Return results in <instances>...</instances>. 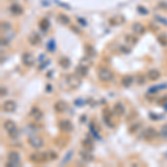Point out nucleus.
Masks as SVG:
<instances>
[{
    "label": "nucleus",
    "mask_w": 167,
    "mask_h": 167,
    "mask_svg": "<svg viewBox=\"0 0 167 167\" xmlns=\"http://www.w3.org/2000/svg\"><path fill=\"white\" fill-rule=\"evenodd\" d=\"M4 129L6 130V133L8 134L11 139H16L18 137V134H19V130H18V127L16 125V123L14 121H11V119H7V121H4Z\"/></svg>",
    "instance_id": "nucleus-1"
},
{
    "label": "nucleus",
    "mask_w": 167,
    "mask_h": 167,
    "mask_svg": "<svg viewBox=\"0 0 167 167\" xmlns=\"http://www.w3.org/2000/svg\"><path fill=\"white\" fill-rule=\"evenodd\" d=\"M19 163H20V154L17 150H10L9 153L7 154L6 166H18Z\"/></svg>",
    "instance_id": "nucleus-2"
},
{
    "label": "nucleus",
    "mask_w": 167,
    "mask_h": 167,
    "mask_svg": "<svg viewBox=\"0 0 167 167\" xmlns=\"http://www.w3.org/2000/svg\"><path fill=\"white\" fill-rule=\"evenodd\" d=\"M66 81H67V85L69 86L70 89H77L81 85V78L78 74L68 75L66 77Z\"/></svg>",
    "instance_id": "nucleus-3"
},
{
    "label": "nucleus",
    "mask_w": 167,
    "mask_h": 167,
    "mask_svg": "<svg viewBox=\"0 0 167 167\" xmlns=\"http://www.w3.org/2000/svg\"><path fill=\"white\" fill-rule=\"evenodd\" d=\"M97 76L99 80L102 81V83H108V81L114 79V73L108 68H100L98 70Z\"/></svg>",
    "instance_id": "nucleus-4"
},
{
    "label": "nucleus",
    "mask_w": 167,
    "mask_h": 167,
    "mask_svg": "<svg viewBox=\"0 0 167 167\" xmlns=\"http://www.w3.org/2000/svg\"><path fill=\"white\" fill-rule=\"evenodd\" d=\"M29 160L35 164H44L49 160V155L48 153H33L29 156Z\"/></svg>",
    "instance_id": "nucleus-5"
},
{
    "label": "nucleus",
    "mask_w": 167,
    "mask_h": 167,
    "mask_svg": "<svg viewBox=\"0 0 167 167\" xmlns=\"http://www.w3.org/2000/svg\"><path fill=\"white\" fill-rule=\"evenodd\" d=\"M28 144L30 145L33 148L35 149H40L44 147V139L41 137H38V136H35V135H31L28 137Z\"/></svg>",
    "instance_id": "nucleus-6"
},
{
    "label": "nucleus",
    "mask_w": 167,
    "mask_h": 167,
    "mask_svg": "<svg viewBox=\"0 0 167 167\" xmlns=\"http://www.w3.org/2000/svg\"><path fill=\"white\" fill-rule=\"evenodd\" d=\"M159 136L157 133V130L155 129L154 127H148V128H146V129L143 131V138L145 140H154V139H156Z\"/></svg>",
    "instance_id": "nucleus-7"
},
{
    "label": "nucleus",
    "mask_w": 167,
    "mask_h": 167,
    "mask_svg": "<svg viewBox=\"0 0 167 167\" xmlns=\"http://www.w3.org/2000/svg\"><path fill=\"white\" fill-rule=\"evenodd\" d=\"M58 127L61 131L64 133H71L74 129V126L71 124V121L69 119H61L58 121Z\"/></svg>",
    "instance_id": "nucleus-8"
},
{
    "label": "nucleus",
    "mask_w": 167,
    "mask_h": 167,
    "mask_svg": "<svg viewBox=\"0 0 167 167\" xmlns=\"http://www.w3.org/2000/svg\"><path fill=\"white\" fill-rule=\"evenodd\" d=\"M29 117L31 118V119H33V121H41L42 117H44V113H42V110L40 109V108H38V107L33 106L31 107V109L29 110Z\"/></svg>",
    "instance_id": "nucleus-9"
},
{
    "label": "nucleus",
    "mask_w": 167,
    "mask_h": 167,
    "mask_svg": "<svg viewBox=\"0 0 167 167\" xmlns=\"http://www.w3.org/2000/svg\"><path fill=\"white\" fill-rule=\"evenodd\" d=\"M16 108H17V105L14 100H6L2 102V106H1V109L6 113H12L16 110Z\"/></svg>",
    "instance_id": "nucleus-10"
},
{
    "label": "nucleus",
    "mask_w": 167,
    "mask_h": 167,
    "mask_svg": "<svg viewBox=\"0 0 167 167\" xmlns=\"http://www.w3.org/2000/svg\"><path fill=\"white\" fill-rule=\"evenodd\" d=\"M21 61L25 66L27 67H30V66L33 65L35 62V59H33V56L30 54V52H25L23 56H21Z\"/></svg>",
    "instance_id": "nucleus-11"
},
{
    "label": "nucleus",
    "mask_w": 167,
    "mask_h": 167,
    "mask_svg": "<svg viewBox=\"0 0 167 167\" xmlns=\"http://www.w3.org/2000/svg\"><path fill=\"white\" fill-rule=\"evenodd\" d=\"M28 40H29V44H30V45H33V46H38V45L41 42V38H40V36H39L37 33L33 31V33L29 35Z\"/></svg>",
    "instance_id": "nucleus-12"
},
{
    "label": "nucleus",
    "mask_w": 167,
    "mask_h": 167,
    "mask_svg": "<svg viewBox=\"0 0 167 167\" xmlns=\"http://www.w3.org/2000/svg\"><path fill=\"white\" fill-rule=\"evenodd\" d=\"M147 78L150 80V81H155V80H158L160 78V73L159 70L157 69H150L147 73Z\"/></svg>",
    "instance_id": "nucleus-13"
},
{
    "label": "nucleus",
    "mask_w": 167,
    "mask_h": 167,
    "mask_svg": "<svg viewBox=\"0 0 167 167\" xmlns=\"http://www.w3.org/2000/svg\"><path fill=\"white\" fill-rule=\"evenodd\" d=\"M9 10L14 16H20L23 12V8L20 5H17V4H12L10 6Z\"/></svg>",
    "instance_id": "nucleus-14"
},
{
    "label": "nucleus",
    "mask_w": 167,
    "mask_h": 167,
    "mask_svg": "<svg viewBox=\"0 0 167 167\" xmlns=\"http://www.w3.org/2000/svg\"><path fill=\"white\" fill-rule=\"evenodd\" d=\"M131 30L133 33H135L136 35H144L145 33V27L140 23H136L131 26Z\"/></svg>",
    "instance_id": "nucleus-15"
},
{
    "label": "nucleus",
    "mask_w": 167,
    "mask_h": 167,
    "mask_svg": "<svg viewBox=\"0 0 167 167\" xmlns=\"http://www.w3.org/2000/svg\"><path fill=\"white\" fill-rule=\"evenodd\" d=\"M81 146H83L84 149L86 150H89V152H93L94 150V143L91 139L89 138H84L81 140Z\"/></svg>",
    "instance_id": "nucleus-16"
},
{
    "label": "nucleus",
    "mask_w": 167,
    "mask_h": 167,
    "mask_svg": "<svg viewBox=\"0 0 167 167\" xmlns=\"http://www.w3.org/2000/svg\"><path fill=\"white\" fill-rule=\"evenodd\" d=\"M79 156L83 158L85 162H93L94 160V156L90 154L89 150H86V149H83L79 152Z\"/></svg>",
    "instance_id": "nucleus-17"
},
{
    "label": "nucleus",
    "mask_w": 167,
    "mask_h": 167,
    "mask_svg": "<svg viewBox=\"0 0 167 167\" xmlns=\"http://www.w3.org/2000/svg\"><path fill=\"white\" fill-rule=\"evenodd\" d=\"M134 81V78H133V76H124L123 78L121 79V86H124L125 88H128L131 86V84Z\"/></svg>",
    "instance_id": "nucleus-18"
},
{
    "label": "nucleus",
    "mask_w": 167,
    "mask_h": 167,
    "mask_svg": "<svg viewBox=\"0 0 167 167\" xmlns=\"http://www.w3.org/2000/svg\"><path fill=\"white\" fill-rule=\"evenodd\" d=\"M66 108H67V105H66L65 102H55V105H54V109H55L57 113H64L66 110Z\"/></svg>",
    "instance_id": "nucleus-19"
},
{
    "label": "nucleus",
    "mask_w": 167,
    "mask_h": 167,
    "mask_svg": "<svg viewBox=\"0 0 167 167\" xmlns=\"http://www.w3.org/2000/svg\"><path fill=\"white\" fill-rule=\"evenodd\" d=\"M114 111L116 113L117 115L123 116V115L125 114V108H124V106H123V104H121V102H116V104L114 105Z\"/></svg>",
    "instance_id": "nucleus-20"
},
{
    "label": "nucleus",
    "mask_w": 167,
    "mask_h": 167,
    "mask_svg": "<svg viewBox=\"0 0 167 167\" xmlns=\"http://www.w3.org/2000/svg\"><path fill=\"white\" fill-rule=\"evenodd\" d=\"M85 51H86L87 56H88V57H90V58L96 56V50H95V48H94L91 45H89V44L85 45Z\"/></svg>",
    "instance_id": "nucleus-21"
},
{
    "label": "nucleus",
    "mask_w": 167,
    "mask_h": 167,
    "mask_svg": "<svg viewBox=\"0 0 167 167\" xmlns=\"http://www.w3.org/2000/svg\"><path fill=\"white\" fill-rule=\"evenodd\" d=\"M57 20L59 21L60 23H62V25H69L70 23V19L66 16V15L64 14H59L58 15V17H57Z\"/></svg>",
    "instance_id": "nucleus-22"
},
{
    "label": "nucleus",
    "mask_w": 167,
    "mask_h": 167,
    "mask_svg": "<svg viewBox=\"0 0 167 167\" xmlns=\"http://www.w3.org/2000/svg\"><path fill=\"white\" fill-rule=\"evenodd\" d=\"M125 41L127 42V44H130V45H136L137 41H138V39H137V37L134 36V35H126Z\"/></svg>",
    "instance_id": "nucleus-23"
},
{
    "label": "nucleus",
    "mask_w": 167,
    "mask_h": 167,
    "mask_svg": "<svg viewBox=\"0 0 167 167\" xmlns=\"http://www.w3.org/2000/svg\"><path fill=\"white\" fill-rule=\"evenodd\" d=\"M77 74H78L80 77H85V76H87V74H88V68L85 67V66L79 65L78 67H77Z\"/></svg>",
    "instance_id": "nucleus-24"
},
{
    "label": "nucleus",
    "mask_w": 167,
    "mask_h": 167,
    "mask_svg": "<svg viewBox=\"0 0 167 167\" xmlns=\"http://www.w3.org/2000/svg\"><path fill=\"white\" fill-rule=\"evenodd\" d=\"M58 65L62 67V68H67V67H69L70 65V61L68 58H66V57H61L60 59L58 60Z\"/></svg>",
    "instance_id": "nucleus-25"
},
{
    "label": "nucleus",
    "mask_w": 167,
    "mask_h": 167,
    "mask_svg": "<svg viewBox=\"0 0 167 167\" xmlns=\"http://www.w3.org/2000/svg\"><path fill=\"white\" fill-rule=\"evenodd\" d=\"M90 57H84L83 59L80 60V62H79V65L80 66H85V67H87V68H89L90 66H91V64H93V61H91V59H89Z\"/></svg>",
    "instance_id": "nucleus-26"
},
{
    "label": "nucleus",
    "mask_w": 167,
    "mask_h": 167,
    "mask_svg": "<svg viewBox=\"0 0 167 167\" xmlns=\"http://www.w3.org/2000/svg\"><path fill=\"white\" fill-rule=\"evenodd\" d=\"M39 28L41 29L42 31H46L47 29L49 28V21H48L46 18L41 19V20L39 21Z\"/></svg>",
    "instance_id": "nucleus-27"
},
{
    "label": "nucleus",
    "mask_w": 167,
    "mask_h": 167,
    "mask_svg": "<svg viewBox=\"0 0 167 167\" xmlns=\"http://www.w3.org/2000/svg\"><path fill=\"white\" fill-rule=\"evenodd\" d=\"M124 21V18H121V17H113V18L109 19V23L113 25V26H116V25H119Z\"/></svg>",
    "instance_id": "nucleus-28"
},
{
    "label": "nucleus",
    "mask_w": 167,
    "mask_h": 167,
    "mask_svg": "<svg viewBox=\"0 0 167 167\" xmlns=\"http://www.w3.org/2000/svg\"><path fill=\"white\" fill-rule=\"evenodd\" d=\"M157 40L162 46H167V35H159Z\"/></svg>",
    "instance_id": "nucleus-29"
},
{
    "label": "nucleus",
    "mask_w": 167,
    "mask_h": 167,
    "mask_svg": "<svg viewBox=\"0 0 167 167\" xmlns=\"http://www.w3.org/2000/svg\"><path fill=\"white\" fill-rule=\"evenodd\" d=\"M159 136H160V138H163V139H167V124L164 125L162 128H160V130H159Z\"/></svg>",
    "instance_id": "nucleus-30"
},
{
    "label": "nucleus",
    "mask_w": 167,
    "mask_h": 167,
    "mask_svg": "<svg viewBox=\"0 0 167 167\" xmlns=\"http://www.w3.org/2000/svg\"><path fill=\"white\" fill-rule=\"evenodd\" d=\"M139 127H140V123H136V124H134V125H131L129 127V133L130 134H134L135 131L138 130Z\"/></svg>",
    "instance_id": "nucleus-31"
},
{
    "label": "nucleus",
    "mask_w": 167,
    "mask_h": 167,
    "mask_svg": "<svg viewBox=\"0 0 167 167\" xmlns=\"http://www.w3.org/2000/svg\"><path fill=\"white\" fill-rule=\"evenodd\" d=\"M48 155H49V159H50V160H56L57 157H58V154L56 153V152H54V150H49V152H48Z\"/></svg>",
    "instance_id": "nucleus-32"
},
{
    "label": "nucleus",
    "mask_w": 167,
    "mask_h": 167,
    "mask_svg": "<svg viewBox=\"0 0 167 167\" xmlns=\"http://www.w3.org/2000/svg\"><path fill=\"white\" fill-rule=\"evenodd\" d=\"M10 27H11V25H10L9 23H7V21H2V23H1V29H2V30L5 29V31H7L8 29H10Z\"/></svg>",
    "instance_id": "nucleus-33"
},
{
    "label": "nucleus",
    "mask_w": 167,
    "mask_h": 167,
    "mask_svg": "<svg viewBox=\"0 0 167 167\" xmlns=\"http://www.w3.org/2000/svg\"><path fill=\"white\" fill-rule=\"evenodd\" d=\"M48 50L51 51V52H54L55 51V41L54 40H50V42L48 44Z\"/></svg>",
    "instance_id": "nucleus-34"
},
{
    "label": "nucleus",
    "mask_w": 167,
    "mask_h": 167,
    "mask_svg": "<svg viewBox=\"0 0 167 167\" xmlns=\"http://www.w3.org/2000/svg\"><path fill=\"white\" fill-rule=\"evenodd\" d=\"M145 77L144 76H139L138 78H137V84H138V85H143V84L145 83Z\"/></svg>",
    "instance_id": "nucleus-35"
},
{
    "label": "nucleus",
    "mask_w": 167,
    "mask_h": 167,
    "mask_svg": "<svg viewBox=\"0 0 167 167\" xmlns=\"http://www.w3.org/2000/svg\"><path fill=\"white\" fill-rule=\"evenodd\" d=\"M70 29H71L73 31H75V33H78V35H80V33H81V31H80V30H79L77 27H75V26H70Z\"/></svg>",
    "instance_id": "nucleus-36"
},
{
    "label": "nucleus",
    "mask_w": 167,
    "mask_h": 167,
    "mask_svg": "<svg viewBox=\"0 0 167 167\" xmlns=\"http://www.w3.org/2000/svg\"><path fill=\"white\" fill-rule=\"evenodd\" d=\"M167 102V97H163V98H160L159 100H158V102L162 105V104H165V102Z\"/></svg>",
    "instance_id": "nucleus-37"
},
{
    "label": "nucleus",
    "mask_w": 167,
    "mask_h": 167,
    "mask_svg": "<svg viewBox=\"0 0 167 167\" xmlns=\"http://www.w3.org/2000/svg\"><path fill=\"white\" fill-rule=\"evenodd\" d=\"M8 44H9V42H8V40H7V39H5V38H1V45H2V46H4V45H6V46H7Z\"/></svg>",
    "instance_id": "nucleus-38"
},
{
    "label": "nucleus",
    "mask_w": 167,
    "mask_h": 167,
    "mask_svg": "<svg viewBox=\"0 0 167 167\" xmlns=\"http://www.w3.org/2000/svg\"><path fill=\"white\" fill-rule=\"evenodd\" d=\"M159 8H162V9H167V4H164V2L159 4Z\"/></svg>",
    "instance_id": "nucleus-39"
},
{
    "label": "nucleus",
    "mask_w": 167,
    "mask_h": 167,
    "mask_svg": "<svg viewBox=\"0 0 167 167\" xmlns=\"http://www.w3.org/2000/svg\"><path fill=\"white\" fill-rule=\"evenodd\" d=\"M79 23H80V25H83V26H86V20H83L81 18H78L77 19Z\"/></svg>",
    "instance_id": "nucleus-40"
},
{
    "label": "nucleus",
    "mask_w": 167,
    "mask_h": 167,
    "mask_svg": "<svg viewBox=\"0 0 167 167\" xmlns=\"http://www.w3.org/2000/svg\"><path fill=\"white\" fill-rule=\"evenodd\" d=\"M138 10H139V11H142L143 14H147V10H145L143 7H138Z\"/></svg>",
    "instance_id": "nucleus-41"
},
{
    "label": "nucleus",
    "mask_w": 167,
    "mask_h": 167,
    "mask_svg": "<svg viewBox=\"0 0 167 167\" xmlns=\"http://www.w3.org/2000/svg\"><path fill=\"white\" fill-rule=\"evenodd\" d=\"M121 50H123V52H128V50H129V49H127V48H125V47H124V46H121Z\"/></svg>",
    "instance_id": "nucleus-42"
}]
</instances>
